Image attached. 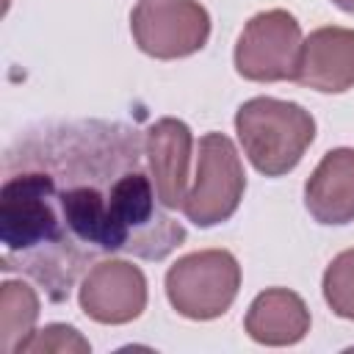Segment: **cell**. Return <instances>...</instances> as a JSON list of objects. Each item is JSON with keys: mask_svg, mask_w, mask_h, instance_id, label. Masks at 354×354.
Masks as SVG:
<instances>
[{"mask_svg": "<svg viewBox=\"0 0 354 354\" xmlns=\"http://www.w3.org/2000/svg\"><path fill=\"white\" fill-rule=\"evenodd\" d=\"M335 6H340L343 11H348V14H354V0H332Z\"/></svg>", "mask_w": 354, "mask_h": 354, "instance_id": "9a60e30c", "label": "cell"}, {"mask_svg": "<svg viewBox=\"0 0 354 354\" xmlns=\"http://www.w3.org/2000/svg\"><path fill=\"white\" fill-rule=\"evenodd\" d=\"M304 202L321 224H346L354 218V149L340 147L324 155L304 185Z\"/></svg>", "mask_w": 354, "mask_h": 354, "instance_id": "30bf717a", "label": "cell"}, {"mask_svg": "<svg viewBox=\"0 0 354 354\" xmlns=\"http://www.w3.org/2000/svg\"><path fill=\"white\" fill-rule=\"evenodd\" d=\"M246 174L232 141L221 133H207L199 138L196 152V180L185 194L183 210L196 227H213L227 221L243 196Z\"/></svg>", "mask_w": 354, "mask_h": 354, "instance_id": "277c9868", "label": "cell"}, {"mask_svg": "<svg viewBox=\"0 0 354 354\" xmlns=\"http://www.w3.org/2000/svg\"><path fill=\"white\" fill-rule=\"evenodd\" d=\"M324 299L340 315L354 321V249L340 252L324 274Z\"/></svg>", "mask_w": 354, "mask_h": 354, "instance_id": "4fadbf2b", "label": "cell"}, {"mask_svg": "<svg viewBox=\"0 0 354 354\" xmlns=\"http://www.w3.org/2000/svg\"><path fill=\"white\" fill-rule=\"evenodd\" d=\"M39 318V299L33 288L25 282H3L0 290V351L22 354V346L36 332L33 324Z\"/></svg>", "mask_w": 354, "mask_h": 354, "instance_id": "7c38bea8", "label": "cell"}, {"mask_svg": "<svg viewBox=\"0 0 354 354\" xmlns=\"http://www.w3.org/2000/svg\"><path fill=\"white\" fill-rule=\"evenodd\" d=\"M246 332L266 346H290L310 332V310L288 288H268L246 313Z\"/></svg>", "mask_w": 354, "mask_h": 354, "instance_id": "8fae6325", "label": "cell"}, {"mask_svg": "<svg viewBox=\"0 0 354 354\" xmlns=\"http://www.w3.org/2000/svg\"><path fill=\"white\" fill-rule=\"evenodd\" d=\"M301 55V28L282 11H263L252 17L235 44V69L246 80L271 83L293 80Z\"/></svg>", "mask_w": 354, "mask_h": 354, "instance_id": "5b68a950", "label": "cell"}, {"mask_svg": "<svg viewBox=\"0 0 354 354\" xmlns=\"http://www.w3.org/2000/svg\"><path fill=\"white\" fill-rule=\"evenodd\" d=\"M241 288L238 260L224 249H205L180 257L166 274L171 307L194 321H210L230 310Z\"/></svg>", "mask_w": 354, "mask_h": 354, "instance_id": "3957f363", "label": "cell"}, {"mask_svg": "<svg viewBox=\"0 0 354 354\" xmlns=\"http://www.w3.org/2000/svg\"><path fill=\"white\" fill-rule=\"evenodd\" d=\"M166 210L149 174L147 136L136 127L105 119L41 124L3 158V268L28 274L50 301H64L102 254H171L185 230Z\"/></svg>", "mask_w": 354, "mask_h": 354, "instance_id": "6da1fadb", "label": "cell"}, {"mask_svg": "<svg viewBox=\"0 0 354 354\" xmlns=\"http://www.w3.org/2000/svg\"><path fill=\"white\" fill-rule=\"evenodd\" d=\"M235 130L252 166L266 177L290 171L315 138L313 116L285 100L254 97L235 113Z\"/></svg>", "mask_w": 354, "mask_h": 354, "instance_id": "7a4b0ae2", "label": "cell"}, {"mask_svg": "<svg viewBox=\"0 0 354 354\" xmlns=\"http://www.w3.org/2000/svg\"><path fill=\"white\" fill-rule=\"evenodd\" d=\"M147 304V279L127 260H100L83 277L80 307L100 324H127Z\"/></svg>", "mask_w": 354, "mask_h": 354, "instance_id": "52a82bcc", "label": "cell"}, {"mask_svg": "<svg viewBox=\"0 0 354 354\" xmlns=\"http://www.w3.org/2000/svg\"><path fill=\"white\" fill-rule=\"evenodd\" d=\"M88 340L77 335V329L66 324H50L30 335V340L22 346V354H61V351H88Z\"/></svg>", "mask_w": 354, "mask_h": 354, "instance_id": "5bb4252c", "label": "cell"}, {"mask_svg": "<svg viewBox=\"0 0 354 354\" xmlns=\"http://www.w3.org/2000/svg\"><path fill=\"white\" fill-rule=\"evenodd\" d=\"M191 158V130L180 119H160L147 130V163L163 207L174 210L185 202Z\"/></svg>", "mask_w": 354, "mask_h": 354, "instance_id": "9c48e42d", "label": "cell"}, {"mask_svg": "<svg viewBox=\"0 0 354 354\" xmlns=\"http://www.w3.org/2000/svg\"><path fill=\"white\" fill-rule=\"evenodd\" d=\"M296 83L337 94L354 86V30L318 28L301 41Z\"/></svg>", "mask_w": 354, "mask_h": 354, "instance_id": "ba28073f", "label": "cell"}, {"mask_svg": "<svg viewBox=\"0 0 354 354\" xmlns=\"http://www.w3.org/2000/svg\"><path fill=\"white\" fill-rule=\"evenodd\" d=\"M136 44L152 58H183L205 47L210 17L196 0H141L130 14Z\"/></svg>", "mask_w": 354, "mask_h": 354, "instance_id": "8992f818", "label": "cell"}]
</instances>
